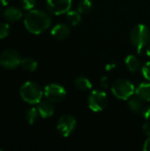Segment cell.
<instances>
[{
	"mask_svg": "<svg viewBox=\"0 0 150 151\" xmlns=\"http://www.w3.org/2000/svg\"><path fill=\"white\" fill-rule=\"evenodd\" d=\"M24 25L28 32L40 35L45 32L51 25V17L42 10L32 9L24 16Z\"/></svg>",
	"mask_w": 150,
	"mask_h": 151,
	"instance_id": "cell-1",
	"label": "cell"
},
{
	"mask_svg": "<svg viewBox=\"0 0 150 151\" xmlns=\"http://www.w3.org/2000/svg\"><path fill=\"white\" fill-rule=\"evenodd\" d=\"M19 95L24 102L29 104H37L42 101L44 94L42 88L37 83L34 81H27L21 86Z\"/></svg>",
	"mask_w": 150,
	"mask_h": 151,
	"instance_id": "cell-2",
	"label": "cell"
},
{
	"mask_svg": "<svg viewBox=\"0 0 150 151\" xmlns=\"http://www.w3.org/2000/svg\"><path fill=\"white\" fill-rule=\"evenodd\" d=\"M130 41L133 47L136 49L138 53H141V51L143 50L144 47H146L150 41V30L149 28L143 25L139 24L135 26L130 34Z\"/></svg>",
	"mask_w": 150,
	"mask_h": 151,
	"instance_id": "cell-3",
	"label": "cell"
},
{
	"mask_svg": "<svg viewBox=\"0 0 150 151\" xmlns=\"http://www.w3.org/2000/svg\"><path fill=\"white\" fill-rule=\"evenodd\" d=\"M112 94L118 99L128 100L135 92L133 84L126 79H118L111 87Z\"/></svg>",
	"mask_w": 150,
	"mask_h": 151,
	"instance_id": "cell-4",
	"label": "cell"
},
{
	"mask_svg": "<svg viewBox=\"0 0 150 151\" xmlns=\"http://www.w3.org/2000/svg\"><path fill=\"white\" fill-rule=\"evenodd\" d=\"M88 104L91 111L100 112L106 108L108 104V96L103 90H93L88 95Z\"/></svg>",
	"mask_w": 150,
	"mask_h": 151,
	"instance_id": "cell-5",
	"label": "cell"
},
{
	"mask_svg": "<svg viewBox=\"0 0 150 151\" xmlns=\"http://www.w3.org/2000/svg\"><path fill=\"white\" fill-rule=\"evenodd\" d=\"M21 57L19 53L13 49H7L0 55V65L2 67L12 70L17 68L21 64Z\"/></svg>",
	"mask_w": 150,
	"mask_h": 151,
	"instance_id": "cell-6",
	"label": "cell"
},
{
	"mask_svg": "<svg viewBox=\"0 0 150 151\" xmlns=\"http://www.w3.org/2000/svg\"><path fill=\"white\" fill-rule=\"evenodd\" d=\"M43 94L46 99L51 103H58L65 97L66 90L63 86L59 84L50 83L44 88Z\"/></svg>",
	"mask_w": 150,
	"mask_h": 151,
	"instance_id": "cell-7",
	"label": "cell"
},
{
	"mask_svg": "<svg viewBox=\"0 0 150 151\" xmlns=\"http://www.w3.org/2000/svg\"><path fill=\"white\" fill-rule=\"evenodd\" d=\"M77 126L76 119L72 115L62 116L57 123V130L63 137H68L73 133Z\"/></svg>",
	"mask_w": 150,
	"mask_h": 151,
	"instance_id": "cell-8",
	"label": "cell"
},
{
	"mask_svg": "<svg viewBox=\"0 0 150 151\" xmlns=\"http://www.w3.org/2000/svg\"><path fill=\"white\" fill-rule=\"evenodd\" d=\"M47 8L54 15H61L71 10L72 0H47Z\"/></svg>",
	"mask_w": 150,
	"mask_h": 151,
	"instance_id": "cell-9",
	"label": "cell"
},
{
	"mask_svg": "<svg viewBox=\"0 0 150 151\" xmlns=\"http://www.w3.org/2000/svg\"><path fill=\"white\" fill-rule=\"evenodd\" d=\"M51 35L52 36L57 40H65L67 39L71 35V29L70 27L64 23H59L56 26H54L51 29Z\"/></svg>",
	"mask_w": 150,
	"mask_h": 151,
	"instance_id": "cell-10",
	"label": "cell"
},
{
	"mask_svg": "<svg viewBox=\"0 0 150 151\" xmlns=\"http://www.w3.org/2000/svg\"><path fill=\"white\" fill-rule=\"evenodd\" d=\"M39 115L42 118V119H48L53 116L54 112H55V108L53 105V103H51L49 100L46 101H41L38 104V107H37Z\"/></svg>",
	"mask_w": 150,
	"mask_h": 151,
	"instance_id": "cell-11",
	"label": "cell"
},
{
	"mask_svg": "<svg viewBox=\"0 0 150 151\" xmlns=\"http://www.w3.org/2000/svg\"><path fill=\"white\" fill-rule=\"evenodd\" d=\"M3 16L4 19H6L9 22H16L22 18L23 13L19 8L15 6H11L4 11Z\"/></svg>",
	"mask_w": 150,
	"mask_h": 151,
	"instance_id": "cell-12",
	"label": "cell"
},
{
	"mask_svg": "<svg viewBox=\"0 0 150 151\" xmlns=\"http://www.w3.org/2000/svg\"><path fill=\"white\" fill-rule=\"evenodd\" d=\"M135 95L142 102H149L150 82H145L139 85V87L135 89Z\"/></svg>",
	"mask_w": 150,
	"mask_h": 151,
	"instance_id": "cell-13",
	"label": "cell"
},
{
	"mask_svg": "<svg viewBox=\"0 0 150 151\" xmlns=\"http://www.w3.org/2000/svg\"><path fill=\"white\" fill-rule=\"evenodd\" d=\"M125 64H126V66L127 67V69L132 73L137 72L141 68L140 60L134 55L127 56L125 59Z\"/></svg>",
	"mask_w": 150,
	"mask_h": 151,
	"instance_id": "cell-14",
	"label": "cell"
},
{
	"mask_svg": "<svg viewBox=\"0 0 150 151\" xmlns=\"http://www.w3.org/2000/svg\"><path fill=\"white\" fill-rule=\"evenodd\" d=\"M74 86L80 91H88L92 88V84L88 78L85 77H78L74 80Z\"/></svg>",
	"mask_w": 150,
	"mask_h": 151,
	"instance_id": "cell-15",
	"label": "cell"
},
{
	"mask_svg": "<svg viewBox=\"0 0 150 151\" xmlns=\"http://www.w3.org/2000/svg\"><path fill=\"white\" fill-rule=\"evenodd\" d=\"M20 65L24 71L28 72V73H33L37 69L38 64L32 58H22Z\"/></svg>",
	"mask_w": 150,
	"mask_h": 151,
	"instance_id": "cell-16",
	"label": "cell"
},
{
	"mask_svg": "<svg viewBox=\"0 0 150 151\" xmlns=\"http://www.w3.org/2000/svg\"><path fill=\"white\" fill-rule=\"evenodd\" d=\"M66 20L71 26H77L81 21L80 13L78 11L69 10L66 12Z\"/></svg>",
	"mask_w": 150,
	"mask_h": 151,
	"instance_id": "cell-17",
	"label": "cell"
},
{
	"mask_svg": "<svg viewBox=\"0 0 150 151\" xmlns=\"http://www.w3.org/2000/svg\"><path fill=\"white\" fill-rule=\"evenodd\" d=\"M128 107L130 108V110L134 112V113H139L143 111V104H142V101L141 99H139L137 96L133 97V98H129L128 101Z\"/></svg>",
	"mask_w": 150,
	"mask_h": 151,
	"instance_id": "cell-18",
	"label": "cell"
},
{
	"mask_svg": "<svg viewBox=\"0 0 150 151\" xmlns=\"http://www.w3.org/2000/svg\"><path fill=\"white\" fill-rule=\"evenodd\" d=\"M92 7H93L92 0H81L77 6V11L80 14H87L92 10Z\"/></svg>",
	"mask_w": 150,
	"mask_h": 151,
	"instance_id": "cell-19",
	"label": "cell"
},
{
	"mask_svg": "<svg viewBox=\"0 0 150 151\" xmlns=\"http://www.w3.org/2000/svg\"><path fill=\"white\" fill-rule=\"evenodd\" d=\"M38 115H39V112H38V110L37 108H30L26 112V120L27 121V123L29 125H33L34 124L35 120L37 119L38 118Z\"/></svg>",
	"mask_w": 150,
	"mask_h": 151,
	"instance_id": "cell-20",
	"label": "cell"
},
{
	"mask_svg": "<svg viewBox=\"0 0 150 151\" xmlns=\"http://www.w3.org/2000/svg\"><path fill=\"white\" fill-rule=\"evenodd\" d=\"M10 32V26L5 22L0 21V39L5 38Z\"/></svg>",
	"mask_w": 150,
	"mask_h": 151,
	"instance_id": "cell-21",
	"label": "cell"
},
{
	"mask_svg": "<svg viewBox=\"0 0 150 151\" xmlns=\"http://www.w3.org/2000/svg\"><path fill=\"white\" fill-rule=\"evenodd\" d=\"M35 3H36V0H20L21 7L27 11L32 10L34 7Z\"/></svg>",
	"mask_w": 150,
	"mask_h": 151,
	"instance_id": "cell-22",
	"label": "cell"
},
{
	"mask_svg": "<svg viewBox=\"0 0 150 151\" xmlns=\"http://www.w3.org/2000/svg\"><path fill=\"white\" fill-rule=\"evenodd\" d=\"M142 73L146 80L150 81V61L147 62L142 67Z\"/></svg>",
	"mask_w": 150,
	"mask_h": 151,
	"instance_id": "cell-23",
	"label": "cell"
},
{
	"mask_svg": "<svg viewBox=\"0 0 150 151\" xmlns=\"http://www.w3.org/2000/svg\"><path fill=\"white\" fill-rule=\"evenodd\" d=\"M100 86L103 88H110V82H109V79L107 76H103L100 80Z\"/></svg>",
	"mask_w": 150,
	"mask_h": 151,
	"instance_id": "cell-24",
	"label": "cell"
},
{
	"mask_svg": "<svg viewBox=\"0 0 150 151\" xmlns=\"http://www.w3.org/2000/svg\"><path fill=\"white\" fill-rule=\"evenodd\" d=\"M142 131L143 133L147 135V136H150V120L148 122H146L143 127H142Z\"/></svg>",
	"mask_w": 150,
	"mask_h": 151,
	"instance_id": "cell-25",
	"label": "cell"
},
{
	"mask_svg": "<svg viewBox=\"0 0 150 151\" xmlns=\"http://www.w3.org/2000/svg\"><path fill=\"white\" fill-rule=\"evenodd\" d=\"M142 115L147 120H150V104L146 106L142 111Z\"/></svg>",
	"mask_w": 150,
	"mask_h": 151,
	"instance_id": "cell-26",
	"label": "cell"
},
{
	"mask_svg": "<svg viewBox=\"0 0 150 151\" xmlns=\"http://www.w3.org/2000/svg\"><path fill=\"white\" fill-rule=\"evenodd\" d=\"M143 150L150 151V136L144 142V146H143Z\"/></svg>",
	"mask_w": 150,
	"mask_h": 151,
	"instance_id": "cell-27",
	"label": "cell"
},
{
	"mask_svg": "<svg viewBox=\"0 0 150 151\" xmlns=\"http://www.w3.org/2000/svg\"><path fill=\"white\" fill-rule=\"evenodd\" d=\"M106 70H111V69H112V68H115V64H111V65H106Z\"/></svg>",
	"mask_w": 150,
	"mask_h": 151,
	"instance_id": "cell-28",
	"label": "cell"
},
{
	"mask_svg": "<svg viewBox=\"0 0 150 151\" xmlns=\"http://www.w3.org/2000/svg\"><path fill=\"white\" fill-rule=\"evenodd\" d=\"M11 0H0V4L2 5H7L9 3H10Z\"/></svg>",
	"mask_w": 150,
	"mask_h": 151,
	"instance_id": "cell-29",
	"label": "cell"
},
{
	"mask_svg": "<svg viewBox=\"0 0 150 151\" xmlns=\"http://www.w3.org/2000/svg\"><path fill=\"white\" fill-rule=\"evenodd\" d=\"M146 52H147V55H148V56H149V57L150 58V43L149 44H148V47H147V51H146Z\"/></svg>",
	"mask_w": 150,
	"mask_h": 151,
	"instance_id": "cell-30",
	"label": "cell"
},
{
	"mask_svg": "<svg viewBox=\"0 0 150 151\" xmlns=\"http://www.w3.org/2000/svg\"><path fill=\"white\" fill-rule=\"evenodd\" d=\"M0 151H3V150H2V149H0Z\"/></svg>",
	"mask_w": 150,
	"mask_h": 151,
	"instance_id": "cell-31",
	"label": "cell"
}]
</instances>
